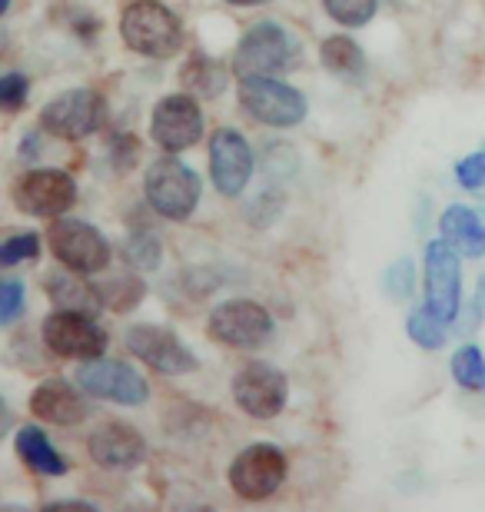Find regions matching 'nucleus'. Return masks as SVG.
<instances>
[{"instance_id":"obj_1","label":"nucleus","mask_w":485,"mask_h":512,"mask_svg":"<svg viewBox=\"0 0 485 512\" xmlns=\"http://www.w3.org/2000/svg\"><path fill=\"white\" fill-rule=\"evenodd\" d=\"M123 44L143 57L167 60L183 47V27L170 7L157 0H133L120 17Z\"/></svg>"},{"instance_id":"obj_2","label":"nucleus","mask_w":485,"mask_h":512,"mask_svg":"<svg viewBox=\"0 0 485 512\" xmlns=\"http://www.w3.org/2000/svg\"><path fill=\"white\" fill-rule=\"evenodd\" d=\"M296 64V40L276 20H260L246 30L233 54V70L240 77H276Z\"/></svg>"},{"instance_id":"obj_3","label":"nucleus","mask_w":485,"mask_h":512,"mask_svg":"<svg viewBox=\"0 0 485 512\" xmlns=\"http://www.w3.org/2000/svg\"><path fill=\"white\" fill-rule=\"evenodd\" d=\"M150 207L167 220H190L200 203V177L177 157H160L143 180Z\"/></svg>"},{"instance_id":"obj_4","label":"nucleus","mask_w":485,"mask_h":512,"mask_svg":"<svg viewBox=\"0 0 485 512\" xmlns=\"http://www.w3.org/2000/svg\"><path fill=\"white\" fill-rule=\"evenodd\" d=\"M107 124V100L90 87L67 90L40 110V127L60 140H84Z\"/></svg>"},{"instance_id":"obj_5","label":"nucleus","mask_w":485,"mask_h":512,"mask_svg":"<svg viewBox=\"0 0 485 512\" xmlns=\"http://www.w3.org/2000/svg\"><path fill=\"white\" fill-rule=\"evenodd\" d=\"M240 104L266 127H296L306 117V97L273 77H240Z\"/></svg>"},{"instance_id":"obj_6","label":"nucleus","mask_w":485,"mask_h":512,"mask_svg":"<svg viewBox=\"0 0 485 512\" xmlns=\"http://www.w3.org/2000/svg\"><path fill=\"white\" fill-rule=\"evenodd\" d=\"M286 479V453L280 446L256 443L246 446L230 466V486L233 493L246 503H260L270 499Z\"/></svg>"},{"instance_id":"obj_7","label":"nucleus","mask_w":485,"mask_h":512,"mask_svg":"<svg viewBox=\"0 0 485 512\" xmlns=\"http://www.w3.org/2000/svg\"><path fill=\"white\" fill-rule=\"evenodd\" d=\"M206 333L223 346L253 350V346H263L273 336V316L266 313V306L253 300H226L210 313Z\"/></svg>"},{"instance_id":"obj_8","label":"nucleus","mask_w":485,"mask_h":512,"mask_svg":"<svg viewBox=\"0 0 485 512\" xmlns=\"http://www.w3.org/2000/svg\"><path fill=\"white\" fill-rule=\"evenodd\" d=\"M50 250L67 270H74L80 276L107 270L110 263V243L107 237L80 220H57L50 227Z\"/></svg>"},{"instance_id":"obj_9","label":"nucleus","mask_w":485,"mask_h":512,"mask_svg":"<svg viewBox=\"0 0 485 512\" xmlns=\"http://www.w3.org/2000/svg\"><path fill=\"white\" fill-rule=\"evenodd\" d=\"M286 396H290V383H286V376L270 363H246L243 370L233 376L236 406L253 419L280 416L286 406Z\"/></svg>"},{"instance_id":"obj_10","label":"nucleus","mask_w":485,"mask_h":512,"mask_svg":"<svg viewBox=\"0 0 485 512\" xmlns=\"http://www.w3.org/2000/svg\"><path fill=\"white\" fill-rule=\"evenodd\" d=\"M77 383L80 389H87L90 396L97 399H110V403L120 406H143L150 399V386L147 380L133 370V366L120 363V360H87L77 370Z\"/></svg>"},{"instance_id":"obj_11","label":"nucleus","mask_w":485,"mask_h":512,"mask_svg":"<svg viewBox=\"0 0 485 512\" xmlns=\"http://www.w3.org/2000/svg\"><path fill=\"white\" fill-rule=\"evenodd\" d=\"M44 343L57 356L70 360H97L107 350V333L84 310H60L44 320Z\"/></svg>"},{"instance_id":"obj_12","label":"nucleus","mask_w":485,"mask_h":512,"mask_svg":"<svg viewBox=\"0 0 485 512\" xmlns=\"http://www.w3.org/2000/svg\"><path fill=\"white\" fill-rule=\"evenodd\" d=\"M459 293H462L459 250L446 240L426 243V296H429L426 306L442 323H452L459 313Z\"/></svg>"},{"instance_id":"obj_13","label":"nucleus","mask_w":485,"mask_h":512,"mask_svg":"<svg viewBox=\"0 0 485 512\" xmlns=\"http://www.w3.org/2000/svg\"><path fill=\"white\" fill-rule=\"evenodd\" d=\"M77 187L64 170H30L14 183V203L30 217H60L74 207Z\"/></svg>"},{"instance_id":"obj_14","label":"nucleus","mask_w":485,"mask_h":512,"mask_svg":"<svg viewBox=\"0 0 485 512\" xmlns=\"http://www.w3.org/2000/svg\"><path fill=\"white\" fill-rule=\"evenodd\" d=\"M127 350L150 366L157 373H170V376H183V373H193L196 366V356L190 353V346L177 340L170 330H160V326H150V323H137L127 330Z\"/></svg>"},{"instance_id":"obj_15","label":"nucleus","mask_w":485,"mask_h":512,"mask_svg":"<svg viewBox=\"0 0 485 512\" xmlns=\"http://www.w3.org/2000/svg\"><path fill=\"white\" fill-rule=\"evenodd\" d=\"M210 177L223 197H240L253 177V150L240 130L220 127L210 140Z\"/></svg>"},{"instance_id":"obj_16","label":"nucleus","mask_w":485,"mask_h":512,"mask_svg":"<svg viewBox=\"0 0 485 512\" xmlns=\"http://www.w3.org/2000/svg\"><path fill=\"white\" fill-rule=\"evenodd\" d=\"M153 140L167 153H180L193 147L203 137V110L190 94H170L163 97L150 120Z\"/></svg>"},{"instance_id":"obj_17","label":"nucleus","mask_w":485,"mask_h":512,"mask_svg":"<svg viewBox=\"0 0 485 512\" xmlns=\"http://www.w3.org/2000/svg\"><path fill=\"white\" fill-rule=\"evenodd\" d=\"M87 453L97 466L130 469L143 463V456H147V439L127 423H103L100 429H94V436L87 439Z\"/></svg>"},{"instance_id":"obj_18","label":"nucleus","mask_w":485,"mask_h":512,"mask_svg":"<svg viewBox=\"0 0 485 512\" xmlns=\"http://www.w3.org/2000/svg\"><path fill=\"white\" fill-rule=\"evenodd\" d=\"M30 409L37 419L54 426H80L87 419V403L67 380H47L34 389Z\"/></svg>"},{"instance_id":"obj_19","label":"nucleus","mask_w":485,"mask_h":512,"mask_svg":"<svg viewBox=\"0 0 485 512\" xmlns=\"http://www.w3.org/2000/svg\"><path fill=\"white\" fill-rule=\"evenodd\" d=\"M439 230L442 240L452 243L462 256H472V260L485 256V210H472L456 203V207H449L439 217Z\"/></svg>"},{"instance_id":"obj_20","label":"nucleus","mask_w":485,"mask_h":512,"mask_svg":"<svg viewBox=\"0 0 485 512\" xmlns=\"http://www.w3.org/2000/svg\"><path fill=\"white\" fill-rule=\"evenodd\" d=\"M14 446H17V456L24 459L34 473H44V476H64L67 473L64 456H60L54 449V443L44 436V429H37V426L17 429Z\"/></svg>"},{"instance_id":"obj_21","label":"nucleus","mask_w":485,"mask_h":512,"mask_svg":"<svg viewBox=\"0 0 485 512\" xmlns=\"http://www.w3.org/2000/svg\"><path fill=\"white\" fill-rule=\"evenodd\" d=\"M323 64L329 74H336V77H343V80H359L366 74V57H363V50H359L356 40H349V37H329L326 44H323Z\"/></svg>"},{"instance_id":"obj_22","label":"nucleus","mask_w":485,"mask_h":512,"mask_svg":"<svg viewBox=\"0 0 485 512\" xmlns=\"http://www.w3.org/2000/svg\"><path fill=\"white\" fill-rule=\"evenodd\" d=\"M183 84H187V90H193V94H200V97H220L223 87H226V74L213 64V60L196 54L190 64L183 67Z\"/></svg>"},{"instance_id":"obj_23","label":"nucleus","mask_w":485,"mask_h":512,"mask_svg":"<svg viewBox=\"0 0 485 512\" xmlns=\"http://www.w3.org/2000/svg\"><path fill=\"white\" fill-rule=\"evenodd\" d=\"M143 283L137 280L133 273H120V276H113V280H107L103 286H97V296H100V303L103 306H110V310H130V306H137L143 300Z\"/></svg>"},{"instance_id":"obj_24","label":"nucleus","mask_w":485,"mask_h":512,"mask_svg":"<svg viewBox=\"0 0 485 512\" xmlns=\"http://www.w3.org/2000/svg\"><path fill=\"white\" fill-rule=\"evenodd\" d=\"M47 290H50V300H57L64 310H84V313L94 306V296H97V286H80L74 276H67V273L50 276Z\"/></svg>"},{"instance_id":"obj_25","label":"nucleus","mask_w":485,"mask_h":512,"mask_svg":"<svg viewBox=\"0 0 485 512\" xmlns=\"http://www.w3.org/2000/svg\"><path fill=\"white\" fill-rule=\"evenodd\" d=\"M446 326L436 313L429 310V306H419V310L409 313L406 320V330L412 336V343H419L422 350H439L442 343H446Z\"/></svg>"},{"instance_id":"obj_26","label":"nucleus","mask_w":485,"mask_h":512,"mask_svg":"<svg viewBox=\"0 0 485 512\" xmlns=\"http://www.w3.org/2000/svg\"><path fill=\"white\" fill-rule=\"evenodd\" d=\"M452 376H456V383L462 389H476L482 393L485 389V356L479 346H462L452 356Z\"/></svg>"},{"instance_id":"obj_27","label":"nucleus","mask_w":485,"mask_h":512,"mask_svg":"<svg viewBox=\"0 0 485 512\" xmlns=\"http://www.w3.org/2000/svg\"><path fill=\"white\" fill-rule=\"evenodd\" d=\"M326 14L343 27H366L376 17L379 0H323Z\"/></svg>"},{"instance_id":"obj_28","label":"nucleus","mask_w":485,"mask_h":512,"mask_svg":"<svg viewBox=\"0 0 485 512\" xmlns=\"http://www.w3.org/2000/svg\"><path fill=\"white\" fill-rule=\"evenodd\" d=\"M160 256H163V247L150 230H137L127 240V260L137 266V270H157Z\"/></svg>"},{"instance_id":"obj_29","label":"nucleus","mask_w":485,"mask_h":512,"mask_svg":"<svg viewBox=\"0 0 485 512\" xmlns=\"http://www.w3.org/2000/svg\"><path fill=\"white\" fill-rule=\"evenodd\" d=\"M40 253V237L37 233H14L4 247H0V263L4 266H17L24 260H34Z\"/></svg>"},{"instance_id":"obj_30","label":"nucleus","mask_w":485,"mask_h":512,"mask_svg":"<svg viewBox=\"0 0 485 512\" xmlns=\"http://www.w3.org/2000/svg\"><path fill=\"white\" fill-rule=\"evenodd\" d=\"M27 94H30V80L24 74H4V80H0V107H4L7 114L24 107Z\"/></svg>"},{"instance_id":"obj_31","label":"nucleus","mask_w":485,"mask_h":512,"mask_svg":"<svg viewBox=\"0 0 485 512\" xmlns=\"http://www.w3.org/2000/svg\"><path fill=\"white\" fill-rule=\"evenodd\" d=\"M27 306V296H24V283L17 280H7L4 286H0V323H14L20 310Z\"/></svg>"},{"instance_id":"obj_32","label":"nucleus","mask_w":485,"mask_h":512,"mask_svg":"<svg viewBox=\"0 0 485 512\" xmlns=\"http://www.w3.org/2000/svg\"><path fill=\"white\" fill-rule=\"evenodd\" d=\"M386 293L392 296V300H406V296H412V263L409 260H399V263L389 266Z\"/></svg>"},{"instance_id":"obj_33","label":"nucleus","mask_w":485,"mask_h":512,"mask_svg":"<svg viewBox=\"0 0 485 512\" xmlns=\"http://www.w3.org/2000/svg\"><path fill=\"white\" fill-rule=\"evenodd\" d=\"M456 180L466 190H479L485 187V153H472V157L456 163Z\"/></svg>"},{"instance_id":"obj_34","label":"nucleus","mask_w":485,"mask_h":512,"mask_svg":"<svg viewBox=\"0 0 485 512\" xmlns=\"http://www.w3.org/2000/svg\"><path fill=\"white\" fill-rule=\"evenodd\" d=\"M476 313H479V316H485V273H482L479 290H476Z\"/></svg>"},{"instance_id":"obj_35","label":"nucleus","mask_w":485,"mask_h":512,"mask_svg":"<svg viewBox=\"0 0 485 512\" xmlns=\"http://www.w3.org/2000/svg\"><path fill=\"white\" fill-rule=\"evenodd\" d=\"M47 509H94L90 503H50Z\"/></svg>"},{"instance_id":"obj_36","label":"nucleus","mask_w":485,"mask_h":512,"mask_svg":"<svg viewBox=\"0 0 485 512\" xmlns=\"http://www.w3.org/2000/svg\"><path fill=\"white\" fill-rule=\"evenodd\" d=\"M230 4H236V7H256V4H263V0H230Z\"/></svg>"},{"instance_id":"obj_37","label":"nucleus","mask_w":485,"mask_h":512,"mask_svg":"<svg viewBox=\"0 0 485 512\" xmlns=\"http://www.w3.org/2000/svg\"><path fill=\"white\" fill-rule=\"evenodd\" d=\"M7 10H10V0H4V4H0V14H7Z\"/></svg>"}]
</instances>
